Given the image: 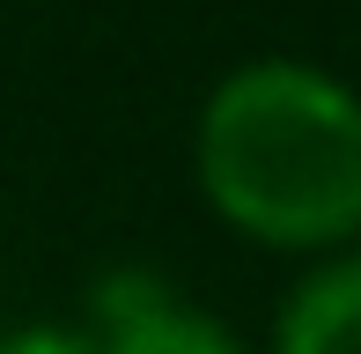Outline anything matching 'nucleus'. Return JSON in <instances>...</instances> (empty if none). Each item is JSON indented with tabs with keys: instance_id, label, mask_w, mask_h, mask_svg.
<instances>
[{
	"instance_id": "7ed1b4c3",
	"label": "nucleus",
	"mask_w": 361,
	"mask_h": 354,
	"mask_svg": "<svg viewBox=\"0 0 361 354\" xmlns=\"http://www.w3.org/2000/svg\"><path fill=\"white\" fill-rule=\"evenodd\" d=\"M266 354H361V251L310 259L302 281H288Z\"/></svg>"
},
{
	"instance_id": "39448f33",
	"label": "nucleus",
	"mask_w": 361,
	"mask_h": 354,
	"mask_svg": "<svg viewBox=\"0 0 361 354\" xmlns=\"http://www.w3.org/2000/svg\"><path fill=\"white\" fill-rule=\"evenodd\" d=\"M354 251H361V244H354Z\"/></svg>"
},
{
	"instance_id": "f03ea898",
	"label": "nucleus",
	"mask_w": 361,
	"mask_h": 354,
	"mask_svg": "<svg viewBox=\"0 0 361 354\" xmlns=\"http://www.w3.org/2000/svg\"><path fill=\"white\" fill-rule=\"evenodd\" d=\"M81 332L96 340V354H251L221 310L185 303L155 273H104L96 317Z\"/></svg>"
},
{
	"instance_id": "f257e3e1",
	"label": "nucleus",
	"mask_w": 361,
	"mask_h": 354,
	"mask_svg": "<svg viewBox=\"0 0 361 354\" xmlns=\"http://www.w3.org/2000/svg\"><path fill=\"white\" fill-rule=\"evenodd\" d=\"M192 185L228 236L288 259L361 244V89L295 52H258L200 96Z\"/></svg>"
},
{
	"instance_id": "20e7f679",
	"label": "nucleus",
	"mask_w": 361,
	"mask_h": 354,
	"mask_svg": "<svg viewBox=\"0 0 361 354\" xmlns=\"http://www.w3.org/2000/svg\"><path fill=\"white\" fill-rule=\"evenodd\" d=\"M0 354H96V340L81 325H52V317H37V325L0 332Z\"/></svg>"
}]
</instances>
